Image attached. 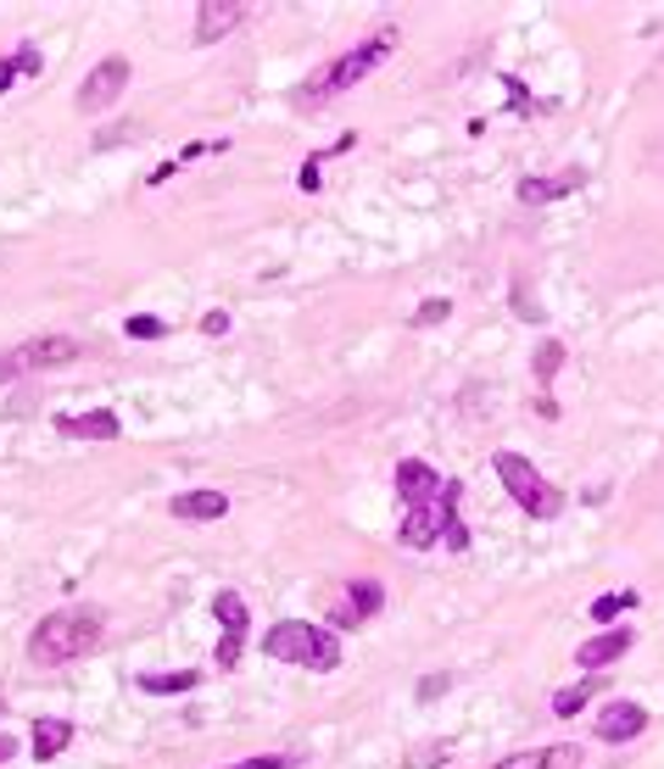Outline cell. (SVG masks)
Masks as SVG:
<instances>
[{
    "mask_svg": "<svg viewBox=\"0 0 664 769\" xmlns=\"http://www.w3.org/2000/svg\"><path fill=\"white\" fill-rule=\"evenodd\" d=\"M101 636H107V613H101V608H89V602L57 608V613H45V619L34 624L28 658H34L39 669H57V663H73V658L95 652V647H101Z\"/></svg>",
    "mask_w": 664,
    "mask_h": 769,
    "instance_id": "cell-1",
    "label": "cell"
},
{
    "mask_svg": "<svg viewBox=\"0 0 664 769\" xmlns=\"http://www.w3.org/2000/svg\"><path fill=\"white\" fill-rule=\"evenodd\" d=\"M397 51V28H374L369 39H358L352 51H341L336 62H324L307 84H302V95H297V107H324V101H336V95H347L352 84H363L379 62H386Z\"/></svg>",
    "mask_w": 664,
    "mask_h": 769,
    "instance_id": "cell-2",
    "label": "cell"
},
{
    "mask_svg": "<svg viewBox=\"0 0 664 769\" xmlns=\"http://www.w3.org/2000/svg\"><path fill=\"white\" fill-rule=\"evenodd\" d=\"M263 658L302 663V669H313V675H329V669H341V642H336V631H324V624L279 619L263 636Z\"/></svg>",
    "mask_w": 664,
    "mask_h": 769,
    "instance_id": "cell-3",
    "label": "cell"
},
{
    "mask_svg": "<svg viewBox=\"0 0 664 769\" xmlns=\"http://www.w3.org/2000/svg\"><path fill=\"white\" fill-rule=\"evenodd\" d=\"M497 479H503V491L514 497L519 513H531V518H558V513H564V491L553 486V479H547L531 457L497 452Z\"/></svg>",
    "mask_w": 664,
    "mask_h": 769,
    "instance_id": "cell-4",
    "label": "cell"
},
{
    "mask_svg": "<svg viewBox=\"0 0 664 769\" xmlns=\"http://www.w3.org/2000/svg\"><path fill=\"white\" fill-rule=\"evenodd\" d=\"M79 357H84V346L73 341V334H39V341H23V346H12L7 357H0V384H12L23 374H45V368H68Z\"/></svg>",
    "mask_w": 664,
    "mask_h": 769,
    "instance_id": "cell-5",
    "label": "cell"
},
{
    "mask_svg": "<svg viewBox=\"0 0 664 769\" xmlns=\"http://www.w3.org/2000/svg\"><path fill=\"white\" fill-rule=\"evenodd\" d=\"M452 508H458V486L447 479V491H442L436 502H419V508H408V518H402L397 541H402V547H413V552L436 547V541L452 530Z\"/></svg>",
    "mask_w": 664,
    "mask_h": 769,
    "instance_id": "cell-6",
    "label": "cell"
},
{
    "mask_svg": "<svg viewBox=\"0 0 664 769\" xmlns=\"http://www.w3.org/2000/svg\"><path fill=\"white\" fill-rule=\"evenodd\" d=\"M213 619L224 624V642H218V669H234L246 652V631H252V613H246V597L241 591H218L213 597Z\"/></svg>",
    "mask_w": 664,
    "mask_h": 769,
    "instance_id": "cell-7",
    "label": "cell"
},
{
    "mask_svg": "<svg viewBox=\"0 0 664 769\" xmlns=\"http://www.w3.org/2000/svg\"><path fill=\"white\" fill-rule=\"evenodd\" d=\"M129 73H134V68H129L123 57H107L101 68H89V73H84V84H79V95H73V107H79V112H107L118 95L129 89Z\"/></svg>",
    "mask_w": 664,
    "mask_h": 769,
    "instance_id": "cell-8",
    "label": "cell"
},
{
    "mask_svg": "<svg viewBox=\"0 0 664 769\" xmlns=\"http://www.w3.org/2000/svg\"><path fill=\"white\" fill-rule=\"evenodd\" d=\"M391 486H397V497H402L408 508H419V502H436V497L447 491V479H442L431 463L402 457V463H397V474H391Z\"/></svg>",
    "mask_w": 664,
    "mask_h": 769,
    "instance_id": "cell-9",
    "label": "cell"
},
{
    "mask_svg": "<svg viewBox=\"0 0 664 769\" xmlns=\"http://www.w3.org/2000/svg\"><path fill=\"white\" fill-rule=\"evenodd\" d=\"M581 747L576 742H553V747H531V753H508L492 769H581Z\"/></svg>",
    "mask_w": 664,
    "mask_h": 769,
    "instance_id": "cell-10",
    "label": "cell"
},
{
    "mask_svg": "<svg viewBox=\"0 0 664 769\" xmlns=\"http://www.w3.org/2000/svg\"><path fill=\"white\" fill-rule=\"evenodd\" d=\"M576 190H581V173H576V168H558V173L519 179V190H514V196L526 202V207H547V202H558V196H576Z\"/></svg>",
    "mask_w": 664,
    "mask_h": 769,
    "instance_id": "cell-11",
    "label": "cell"
},
{
    "mask_svg": "<svg viewBox=\"0 0 664 769\" xmlns=\"http://www.w3.org/2000/svg\"><path fill=\"white\" fill-rule=\"evenodd\" d=\"M631 642H637V631H626V624H620V631H603V636L576 647V669H592V675H597L603 663H620L631 652Z\"/></svg>",
    "mask_w": 664,
    "mask_h": 769,
    "instance_id": "cell-12",
    "label": "cell"
},
{
    "mask_svg": "<svg viewBox=\"0 0 664 769\" xmlns=\"http://www.w3.org/2000/svg\"><path fill=\"white\" fill-rule=\"evenodd\" d=\"M57 429H62V436H73V441H118V436H123V424H118V413H112V407H95V413H62V418H57Z\"/></svg>",
    "mask_w": 664,
    "mask_h": 769,
    "instance_id": "cell-13",
    "label": "cell"
},
{
    "mask_svg": "<svg viewBox=\"0 0 664 769\" xmlns=\"http://www.w3.org/2000/svg\"><path fill=\"white\" fill-rule=\"evenodd\" d=\"M648 731V708L642 703H608L597 713V736L603 742H637Z\"/></svg>",
    "mask_w": 664,
    "mask_h": 769,
    "instance_id": "cell-14",
    "label": "cell"
},
{
    "mask_svg": "<svg viewBox=\"0 0 664 769\" xmlns=\"http://www.w3.org/2000/svg\"><path fill=\"white\" fill-rule=\"evenodd\" d=\"M379 602H386V586L369 581V574H358V581H347V602L336 608V619H329V624H363V619L379 613Z\"/></svg>",
    "mask_w": 664,
    "mask_h": 769,
    "instance_id": "cell-15",
    "label": "cell"
},
{
    "mask_svg": "<svg viewBox=\"0 0 664 769\" xmlns=\"http://www.w3.org/2000/svg\"><path fill=\"white\" fill-rule=\"evenodd\" d=\"M241 17H246L241 0H202V12H196V45H218Z\"/></svg>",
    "mask_w": 664,
    "mask_h": 769,
    "instance_id": "cell-16",
    "label": "cell"
},
{
    "mask_svg": "<svg viewBox=\"0 0 664 769\" xmlns=\"http://www.w3.org/2000/svg\"><path fill=\"white\" fill-rule=\"evenodd\" d=\"M168 513H173V518H184V524H207V518H224V513H229V497H224V491L196 486V491H179V497L168 502Z\"/></svg>",
    "mask_w": 664,
    "mask_h": 769,
    "instance_id": "cell-17",
    "label": "cell"
},
{
    "mask_svg": "<svg viewBox=\"0 0 664 769\" xmlns=\"http://www.w3.org/2000/svg\"><path fill=\"white\" fill-rule=\"evenodd\" d=\"M45 57H39V45H12L7 57H0V95L12 89V78H39Z\"/></svg>",
    "mask_w": 664,
    "mask_h": 769,
    "instance_id": "cell-18",
    "label": "cell"
},
{
    "mask_svg": "<svg viewBox=\"0 0 664 769\" xmlns=\"http://www.w3.org/2000/svg\"><path fill=\"white\" fill-rule=\"evenodd\" d=\"M68 742H73V725H68V719H39V725H34V758H39V764H45V758H62Z\"/></svg>",
    "mask_w": 664,
    "mask_h": 769,
    "instance_id": "cell-19",
    "label": "cell"
},
{
    "mask_svg": "<svg viewBox=\"0 0 664 769\" xmlns=\"http://www.w3.org/2000/svg\"><path fill=\"white\" fill-rule=\"evenodd\" d=\"M597 686H603L597 675H587V681H576V686H558V692H553V713H558V719H576V713L597 697Z\"/></svg>",
    "mask_w": 664,
    "mask_h": 769,
    "instance_id": "cell-20",
    "label": "cell"
},
{
    "mask_svg": "<svg viewBox=\"0 0 664 769\" xmlns=\"http://www.w3.org/2000/svg\"><path fill=\"white\" fill-rule=\"evenodd\" d=\"M202 686V669H173V675H140V692L168 697V692H196Z\"/></svg>",
    "mask_w": 664,
    "mask_h": 769,
    "instance_id": "cell-21",
    "label": "cell"
},
{
    "mask_svg": "<svg viewBox=\"0 0 664 769\" xmlns=\"http://www.w3.org/2000/svg\"><path fill=\"white\" fill-rule=\"evenodd\" d=\"M123 334H129V341H162V334H168V318H152V313H134V318L123 324Z\"/></svg>",
    "mask_w": 664,
    "mask_h": 769,
    "instance_id": "cell-22",
    "label": "cell"
},
{
    "mask_svg": "<svg viewBox=\"0 0 664 769\" xmlns=\"http://www.w3.org/2000/svg\"><path fill=\"white\" fill-rule=\"evenodd\" d=\"M558 368H564V346H558V341H542V346H536V379L547 384Z\"/></svg>",
    "mask_w": 664,
    "mask_h": 769,
    "instance_id": "cell-23",
    "label": "cell"
},
{
    "mask_svg": "<svg viewBox=\"0 0 664 769\" xmlns=\"http://www.w3.org/2000/svg\"><path fill=\"white\" fill-rule=\"evenodd\" d=\"M447 313H452V302H447V296H431V302H419L413 324H419V329H431V324H447Z\"/></svg>",
    "mask_w": 664,
    "mask_h": 769,
    "instance_id": "cell-24",
    "label": "cell"
},
{
    "mask_svg": "<svg viewBox=\"0 0 664 769\" xmlns=\"http://www.w3.org/2000/svg\"><path fill=\"white\" fill-rule=\"evenodd\" d=\"M297 758L291 753H257V758H241V764H229V769H291Z\"/></svg>",
    "mask_w": 664,
    "mask_h": 769,
    "instance_id": "cell-25",
    "label": "cell"
},
{
    "mask_svg": "<svg viewBox=\"0 0 664 769\" xmlns=\"http://www.w3.org/2000/svg\"><path fill=\"white\" fill-rule=\"evenodd\" d=\"M442 764H447V747H436V742L413 747V758H408V769H442Z\"/></svg>",
    "mask_w": 664,
    "mask_h": 769,
    "instance_id": "cell-26",
    "label": "cell"
},
{
    "mask_svg": "<svg viewBox=\"0 0 664 769\" xmlns=\"http://www.w3.org/2000/svg\"><path fill=\"white\" fill-rule=\"evenodd\" d=\"M626 602H631V591H626V597H614V591H608V597H597V602H592V619L603 624V619H614V613H620Z\"/></svg>",
    "mask_w": 664,
    "mask_h": 769,
    "instance_id": "cell-27",
    "label": "cell"
},
{
    "mask_svg": "<svg viewBox=\"0 0 664 769\" xmlns=\"http://www.w3.org/2000/svg\"><path fill=\"white\" fill-rule=\"evenodd\" d=\"M447 686H452V675H424V681H419V697H424V703H436Z\"/></svg>",
    "mask_w": 664,
    "mask_h": 769,
    "instance_id": "cell-28",
    "label": "cell"
},
{
    "mask_svg": "<svg viewBox=\"0 0 664 769\" xmlns=\"http://www.w3.org/2000/svg\"><path fill=\"white\" fill-rule=\"evenodd\" d=\"M297 184H302V190H318V184H324V179H318V157H313V162H302Z\"/></svg>",
    "mask_w": 664,
    "mask_h": 769,
    "instance_id": "cell-29",
    "label": "cell"
},
{
    "mask_svg": "<svg viewBox=\"0 0 664 769\" xmlns=\"http://www.w3.org/2000/svg\"><path fill=\"white\" fill-rule=\"evenodd\" d=\"M202 334H229V313H207L202 318Z\"/></svg>",
    "mask_w": 664,
    "mask_h": 769,
    "instance_id": "cell-30",
    "label": "cell"
},
{
    "mask_svg": "<svg viewBox=\"0 0 664 769\" xmlns=\"http://www.w3.org/2000/svg\"><path fill=\"white\" fill-rule=\"evenodd\" d=\"M12 753H17V742H12V736H7V731H0V764H7V758H12Z\"/></svg>",
    "mask_w": 664,
    "mask_h": 769,
    "instance_id": "cell-31",
    "label": "cell"
},
{
    "mask_svg": "<svg viewBox=\"0 0 664 769\" xmlns=\"http://www.w3.org/2000/svg\"><path fill=\"white\" fill-rule=\"evenodd\" d=\"M0 708H7V692H0Z\"/></svg>",
    "mask_w": 664,
    "mask_h": 769,
    "instance_id": "cell-32",
    "label": "cell"
}]
</instances>
